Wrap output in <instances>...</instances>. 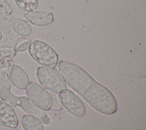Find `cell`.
Returning <instances> with one entry per match:
<instances>
[{"label":"cell","instance_id":"cell-19","mask_svg":"<svg viewBox=\"0 0 146 130\" xmlns=\"http://www.w3.org/2000/svg\"><path fill=\"white\" fill-rule=\"evenodd\" d=\"M2 37V33L0 31V41H1V40Z\"/></svg>","mask_w":146,"mask_h":130},{"label":"cell","instance_id":"cell-5","mask_svg":"<svg viewBox=\"0 0 146 130\" xmlns=\"http://www.w3.org/2000/svg\"><path fill=\"white\" fill-rule=\"evenodd\" d=\"M39 83L54 94H59L66 88V83L60 72L55 68L39 67L36 72Z\"/></svg>","mask_w":146,"mask_h":130},{"label":"cell","instance_id":"cell-4","mask_svg":"<svg viewBox=\"0 0 146 130\" xmlns=\"http://www.w3.org/2000/svg\"><path fill=\"white\" fill-rule=\"evenodd\" d=\"M31 57L38 64L55 68L58 62V55L47 43L40 40H34L29 46Z\"/></svg>","mask_w":146,"mask_h":130},{"label":"cell","instance_id":"cell-9","mask_svg":"<svg viewBox=\"0 0 146 130\" xmlns=\"http://www.w3.org/2000/svg\"><path fill=\"white\" fill-rule=\"evenodd\" d=\"M18 124V117L14 108L7 102L0 100V125L15 128Z\"/></svg>","mask_w":146,"mask_h":130},{"label":"cell","instance_id":"cell-10","mask_svg":"<svg viewBox=\"0 0 146 130\" xmlns=\"http://www.w3.org/2000/svg\"><path fill=\"white\" fill-rule=\"evenodd\" d=\"M23 16L27 21L37 26H48L54 21L53 13L46 10L27 12Z\"/></svg>","mask_w":146,"mask_h":130},{"label":"cell","instance_id":"cell-8","mask_svg":"<svg viewBox=\"0 0 146 130\" xmlns=\"http://www.w3.org/2000/svg\"><path fill=\"white\" fill-rule=\"evenodd\" d=\"M10 82L17 88L25 90L30 83L29 77L25 70L20 66L13 64L7 70Z\"/></svg>","mask_w":146,"mask_h":130},{"label":"cell","instance_id":"cell-2","mask_svg":"<svg viewBox=\"0 0 146 130\" xmlns=\"http://www.w3.org/2000/svg\"><path fill=\"white\" fill-rule=\"evenodd\" d=\"M96 111L104 115L115 113L117 104L114 95L105 86L95 82L82 95Z\"/></svg>","mask_w":146,"mask_h":130},{"label":"cell","instance_id":"cell-11","mask_svg":"<svg viewBox=\"0 0 146 130\" xmlns=\"http://www.w3.org/2000/svg\"><path fill=\"white\" fill-rule=\"evenodd\" d=\"M10 22L13 30L21 36H27L32 32V28L30 24L21 18H12Z\"/></svg>","mask_w":146,"mask_h":130},{"label":"cell","instance_id":"cell-7","mask_svg":"<svg viewBox=\"0 0 146 130\" xmlns=\"http://www.w3.org/2000/svg\"><path fill=\"white\" fill-rule=\"evenodd\" d=\"M58 100L62 105L72 115L82 117L86 112V107L82 100L72 91L64 89L58 94Z\"/></svg>","mask_w":146,"mask_h":130},{"label":"cell","instance_id":"cell-17","mask_svg":"<svg viewBox=\"0 0 146 130\" xmlns=\"http://www.w3.org/2000/svg\"><path fill=\"white\" fill-rule=\"evenodd\" d=\"M12 11V7L7 0H0V15H10Z\"/></svg>","mask_w":146,"mask_h":130},{"label":"cell","instance_id":"cell-3","mask_svg":"<svg viewBox=\"0 0 146 130\" xmlns=\"http://www.w3.org/2000/svg\"><path fill=\"white\" fill-rule=\"evenodd\" d=\"M58 68L65 82L81 96L95 80L80 66L67 60H60Z\"/></svg>","mask_w":146,"mask_h":130},{"label":"cell","instance_id":"cell-1","mask_svg":"<svg viewBox=\"0 0 146 130\" xmlns=\"http://www.w3.org/2000/svg\"><path fill=\"white\" fill-rule=\"evenodd\" d=\"M11 84L7 70L0 66V98L12 107L19 106L27 113L37 116L44 124H49L50 120L45 112L31 103L25 96L14 95L10 90Z\"/></svg>","mask_w":146,"mask_h":130},{"label":"cell","instance_id":"cell-16","mask_svg":"<svg viewBox=\"0 0 146 130\" xmlns=\"http://www.w3.org/2000/svg\"><path fill=\"white\" fill-rule=\"evenodd\" d=\"M0 31L4 34H9L11 31L10 21L2 15H0Z\"/></svg>","mask_w":146,"mask_h":130},{"label":"cell","instance_id":"cell-15","mask_svg":"<svg viewBox=\"0 0 146 130\" xmlns=\"http://www.w3.org/2000/svg\"><path fill=\"white\" fill-rule=\"evenodd\" d=\"M14 47L10 43H6L2 47L0 51V57H10L13 58L16 55Z\"/></svg>","mask_w":146,"mask_h":130},{"label":"cell","instance_id":"cell-18","mask_svg":"<svg viewBox=\"0 0 146 130\" xmlns=\"http://www.w3.org/2000/svg\"><path fill=\"white\" fill-rule=\"evenodd\" d=\"M53 102L51 106V109H52L54 110H56V111H60L62 109V105L60 104V101L58 100L57 97L55 95H53Z\"/></svg>","mask_w":146,"mask_h":130},{"label":"cell","instance_id":"cell-6","mask_svg":"<svg viewBox=\"0 0 146 130\" xmlns=\"http://www.w3.org/2000/svg\"><path fill=\"white\" fill-rule=\"evenodd\" d=\"M25 93L29 100L42 111L51 109L53 98L51 94L44 88L35 82H30L25 89Z\"/></svg>","mask_w":146,"mask_h":130},{"label":"cell","instance_id":"cell-14","mask_svg":"<svg viewBox=\"0 0 146 130\" xmlns=\"http://www.w3.org/2000/svg\"><path fill=\"white\" fill-rule=\"evenodd\" d=\"M31 41L26 38H21L17 40L14 47V50L16 52H21L26 50L31 43Z\"/></svg>","mask_w":146,"mask_h":130},{"label":"cell","instance_id":"cell-12","mask_svg":"<svg viewBox=\"0 0 146 130\" xmlns=\"http://www.w3.org/2000/svg\"><path fill=\"white\" fill-rule=\"evenodd\" d=\"M21 124L25 130H44L41 120L33 115H24L21 118Z\"/></svg>","mask_w":146,"mask_h":130},{"label":"cell","instance_id":"cell-13","mask_svg":"<svg viewBox=\"0 0 146 130\" xmlns=\"http://www.w3.org/2000/svg\"><path fill=\"white\" fill-rule=\"evenodd\" d=\"M17 7L27 12L33 11L38 5V0H14Z\"/></svg>","mask_w":146,"mask_h":130}]
</instances>
